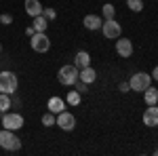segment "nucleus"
Listing matches in <instances>:
<instances>
[{
    "instance_id": "obj_15",
    "label": "nucleus",
    "mask_w": 158,
    "mask_h": 156,
    "mask_svg": "<svg viewBox=\"0 0 158 156\" xmlns=\"http://www.w3.org/2000/svg\"><path fill=\"white\" fill-rule=\"evenodd\" d=\"M74 65H76L78 70H82V68H86V65H91V55H89L86 51H78L76 57H74Z\"/></svg>"
},
{
    "instance_id": "obj_27",
    "label": "nucleus",
    "mask_w": 158,
    "mask_h": 156,
    "mask_svg": "<svg viewBox=\"0 0 158 156\" xmlns=\"http://www.w3.org/2000/svg\"><path fill=\"white\" fill-rule=\"evenodd\" d=\"M152 78H154V80H158V65L152 70Z\"/></svg>"
},
{
    "instance_id": "obj_6",
    "label": "nucleus",
    "mask_w": 158,
    "mask_h": 156,
    "mask_svg": "<svg viewBox=\"0 0 158 156\" xmlns=\"http://www.w3.org/2000/svg\"><path fill=\"white\" fill-rule=\"evenodd\" d=\"M2 127L9 129V131H19L23 127V116L17 114V112H4L2 116Z\"/></svg>"
},
{
    "instance_id": "obj_9",
    "label": "nucleus",
    "mask_w": 158,
    "mask_h": 156,
    "mask_svg": "<svg viewBox=\"0 0 158 156\" xmlns=\"http://www.w3.org/2000/svg\"><path fill=\"white\" fill-rule=\"evenodd\" d=\"M57 124H59L63 131H74V127H76V118H74V114L70 112H59L57 114Z\"/></svg>"
},
{
    "instance_id": "obj_20",
    "label": "nucleus",
    "mask_w": 158,
    "mask_h": 156,
    "mask_svg": "<svg viewBox=\"0 0 158 156\" xmlns=\"http://www.w3.org/2000/svg\"><path fill=\"white\" fill-rule=\"evenodd\" d=\"M9 108H11V95L0 93V112H9Z\"/></svg>"
},
{
    "instance_id": "obj_11",
    "label": "nucleus",
    "mask_w": 158,
    "mask_h": 156,
    "mask_svg": "<svg viewBox=\"0 0 158 156\" xmlns=\"http://www.w3.org/2000/svg\"><path fill=\"white\" fill-rule=\"evenodd\" d=\"M25 6V13L30 15V17H38V15H42V4H40V0H25L23 2Z\"/></svg>"
},
{
    "instance_id": "obj_21",
    "label": "nucleus",
    "mask_w": 158,
    "mask_h": 156,
    "mask_svg": "<svg viewBox=\"0 0 158 156\" xmlns=\"http://www.w3.org/2000/svg\"><path fill=\"white\" fill-rule=\"evenodd\" d=\"M127 6H129L131 11H135V13L143 11V2H141V0H127Z\"/></svg>"
},
{
    "instance_id": "obj_25",
    "label": "nucleus",
    "mask_w": 158,
    "mask_h": 156,
    "mask_svg": "<svg viewBox=\"0 0 158 156\" xmlns=\"http://www.w3.org/2000/svg\"><path fill=\"white\" fill-rule=\"evenodd\" d=\"M0 23H2V25H11L13 23V15H9V13L0 15Z\"/></svg>"
},
{
    "instance_id": "obj_5",
    "label": "nucleus",
    "mask_w": 158,
    "mask_h": 156,
    "mask_svg": "<svg viewBox=\"0 0 158 156\" xmlns=\"http://www.w3.org/2000/svg\"><path fill=\"white\" fill-rule=\"evenodd\" d=\"M30 47L36 53H47L51 48V38L44 32H34V36H30Z\"/></svg>"
},
{
    "instance_id": "obj_12",
    "label": "nucleus",
    "mask_w": 158,
    "mask_h": 156,
    "mask_svg": "<svg viewBox=\"0 0 158 156\" xmlns=\"http://www.w3.org/2000/svg\"><path fill=\"white\" fill-rule=\"evenodd\" d=\"M82 23H85L86 30H91V32H95V30H101V17L99 15H85V19H82Z\"/></svg>"
},
{
    "instance_id": "obj_2",
    "label": "nucleus",
    "mask_w": 158,
    "mask_h": 156,
    "mask_svg": "<svg viewBox=\"0 0 158 156\" xmlns=\"http://www.w3.org/2000/svg\"><path fill=\"white\" fill-rule=\"evenodd\" d=\"M17 86H19V78H17V74L9 72V70L0 72V93L13 95V93L17 91Z\"/></svg>"
},
{
    "instance_id": "obj_23",
    "label": "nucleus",
    "mask_w": 158,
    "mask_h": 156,
    "mask_svg": "<svg viewBox=\"0 0 158 156\" xmlns=\"http://www.w3.org/2000/svg\"><path fill=\"white\" fill-rule=\"evenodd\" d=\"M42 15H44L49 21H53V19L57 17V11H55V9H51V6H47V9H42Z\"/></svg>"
},
{
    "instance_id": "obj_17",
    "label": "nucleus",
    "mask_w": 158,
    "mask_h": 156,
    "mask_svg": "<svg viewBox=\"0 0 158 156\" xmlns=\"http://www.w3.org/2000/svg\"><path fill=\"white\" fill-rule=\"evenodd\" d=\"M49 19L44 17V15H38V17H34V32H47V27H49Z\"/></svg>"
},
{
    "instance_id": "obj_16",
    "label": "nucleus",
    "mask_w": 158,
    "mask_h": 156,
    "mask_svg": "<svg viewBox=\"0 0 158 156\" xmlns=\"http://www.w3.org/2000/svg\"><path fill=\"white\" fill-rule=\"evenodd\" d=\"M143 99H146L148 106H156L158 103V89H154V86L150 84L146 91H143Z\"/></svg>"
},
{
    "instance_id": "obj_22",
    "label": "nucleus",
    "mask_w": 158,
    "mask_h": 156,
    "mask_svg": "<svg viewBox=\"0 0 158 156\" xmlns=\"http://www.w3.org/2000/svg\"><path fill=\"white\" fill-rule=\"evenodd\" d=\"M68 103H70V106H78V103H80V93H78V91H70V93H68Z\"/></svg>"
},
{
    "instance_id": "obj_14",
    "label": "nucleus",
    "mask_w": 158,
    "mask_h": 156,
    "mask_svg": "<svg viewBox=\"0 0 158 156\" xmlns=\"http://www.w3.org/2000/svg\"><path fill=\"white\" fill-rule=\"evenodd\" d=\"M47 108H49V112H53V114H59V112L65 110V101H63L61 97H51L49 101H47Z\"/></svg>"
},
{
    "instance_id": "obj_30",
    "label": "nucleus",
    "mask_w": 158,
    "mask_h": 156,
    "mask_svg": "<svg viewBox=\"0 0 158 156\" xmlns=\"http://www.w3.org/2000/svg\"><path fill=\"white\" fill-rule=\"evenodd\" d=\"M0 51H2V44H0Z\"/></svg>"
},
{
    "instance_id": "obj_26",
    "label": "nucleus",
    "mask_w": 158,
    "mask_h": 156,
    "mask_svg": "<svg viewBox=\"0 0 158 156\" xmlns=\"http://www.w3.org/2000/svg\"><path fill=\"white\" fill-rule=\"evenodd\" d=\"M118 89H120V93H129V91H131L129 82H120V86H118Z\"/></svg>"
},
{
    "instance_id": "obj_1",
    "label": "nucleus",
    "mask_w": 158,
    "mask_h": 156,
    "mask_svg": "<svg viewBox=\"0 0 158 156\" xmlns=\"http://www.w3.org/2000/svg\"><path fill=\"white\" fill-rule=\"evenodd\" d=\"M0 148L6 152H17V150H21V139L15 135V131L2 129L0 131Z\"/></svg>"
},
{
    "instance_id": "obj_13",
    "label": "nucleus",
    "mask_w": 158,
    "mask_h": 156,
    "mask_svg": "<svg viewBox=\"0 0 158 156\" xmlns=\"http://www.w3.org/2000/svg\"><path fill=\"white\" fill-rule=\"evenodd\" d=\"M78 78H80L82 82L91 84V82H95V80H97V72H95L91 65H86V68H82V70L78 72Z\"/></svg>"
},
{
    "instance_id": "obj_10",
    "label": "nucleus",
    "mask_w": 158,
    "mask_h": 156,
    "mask_svg": "<svg viewBox=\"0 0 158 156\" xmlns=\"http://www.w3.org/2000/svg\"><path fill=\"white\" fill-rule=\"evenodd\" d=\"M143 124L146 127H156L158 124V106H148L143 112Z\"/></svg>"
},
{
    "instance_id": "obj_19",
    "label": "nucleus",
    "mask_w": 158,
    "mask_h": 156,
    "mask_svg": "<svg viewBox=\"0 0 158 156\" xmlns=\"http://www.w3.org/2000/svg\"><path fill=\"white\" fill-rule=\"evenodd\" d=\"M101 15H103V19H114V15H116V9H114V4H103V9H101Z\"/></svg>"
},
{
    "instance_id": "obj_24",
    "label": "nucleus",
    "mask_w": 158,
    "mask_h": 156,
    "mask_svg": "<svg viewBox=\"0 0 158 156\" xmlns=\"http://www.w3.org/2000/svg\"><path fill=\"white\" fill-rule=\"evenodd\" d=\"M74 86H76V91H78V93L82 95V93H86V86H89V84H86V82H82V80L78 78V80L74 82Z\"/></svg>"
},
{
    "instance_id": "obj_7",
    "label": "nucleus",
    "mask_w": 158,
    "mask_h": 156,
    "mask_svg": "<svg viewBox=\"0 0 158 156\" xmlns=\"http://www.w3.org/2000/svg\"><path fill=\"white\" fill-rule=\"evenodd\" d=\"M101 32H103V36H106V38L116 40V38L122 34V27H120V23H118L116 19H103V23H101Z\"/></svg>"
},
{
    "instance_id": "obj_18",
    "label": "nucleus",
    "mask_w": 158,
    "mask_h": 156,
    "mask_svg": "<svg viewBox=\"0 0 158 156\" xmlns=\"http://www.w3.org/2000/svg\"><path fill=\"white\" fill-rule=\"evenodd\" d=\"M40 122H42L44 127H53V124H57V116H55L53 112H47V114H42Z\"/></svg>"
},
{
    "instance_id": "obj_4",
    "label": "nucleus",
    "mask_w": 158,
    "mask_h": 156,
    "mask_svg": "<svg viewBox=\"0 0 158 156\" xmlns=\"http://www.w3.org/2000/svg\"><path fill=\"white\" fill-rule=\"evenodd\" d=\"M152 84V76L146 72H137L131 76V80H129V86H131V91H135V93H143L148 86Z\"/></svg>"
},
{
    "instance_id": "obj_29",
    "label": "nucleus",
    "mask_w": 158,
    "mask_h": 156,
    "mask_svg": "<svg viewBox=\"0 0 158 156\" xmlns=\"http://www.w3.org/2000/svg\"><path fill=\"white\" fill-rule=\"evenodd\" d=\"M154 154H156V156H158V150H156V152H154Z\"/></svg>"
},
{
    "instance_id": "obj_8",
    "label": "nucleus",
    "mask_w": 158,
    "mask_h": 156,
    "mask_svg": "<svg viewBox=\"0 0 158 156\" xmlns=\"http://www.w3.org/2000/svg\"><path fill=\"white\" fill-rule=\"evenodd\" d=\"M116 53H118V57H131L133 55V42L129 38L118 36L116 38Z\"/></svg>"
},
{
    "instance_id": "obj_28",
    "label": "nucleus",
    "mask_w": 158,
    "mask_h": 156,
    "mask_svg": "<svg viewBox=\"0 0 158 156\" xmlns=\"http://www.w3.org/2000/svg\"><path fill=\"white\" fill-rule=\"evenodd\" d=\"M25 34H27V36H34V27H32V25H30V27H27V30H25Z\"/></svg>"
},
{
    "instance_id": "obj_31",
    "label": "nucleus",
    "mask_w": 158,
    "mask_h": 156,
    "mask_svg": "<svg viewBox=\"0 0 158 156\" xmlns=\"http://www.w3.org/2000/svg\"><path fill=\"white\" fill-rule=\"evenodd\" d=\"M156 106H158V103H156Z\"/></svg>"
},
{
    "instance_id": "obj_3",
    "label": "nucleus",
    "mask_w": 158,
    "mask_h": 156,
    "mask_svg": "<svg viewBox=\"0 0 158 156\" xmlns=\"http://www.w3.org/2000/svg\"><path fill=\"white\" fill-rule=\"evenodd\" d=\"M78 68L76 65H61L59 68V72H57V80H59L63 86H74V82L78 80Z\"/></svg>"
}]
</instances>
